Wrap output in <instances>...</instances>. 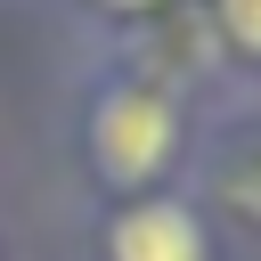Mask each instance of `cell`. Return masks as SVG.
<instances>
[{"label": "cell", "mask_w": 261, "mask_h": 261, "mask_svg": "<svg viewBox=\"0 0 261 261\" xmlns=\"http://www.w3.org/2000/svg\"><path fill=\"white\" fill-rule=\"evenodd\" d=\"M106 253H114V261H204V220H196L188 204L155 196V204H130V212H114V228H106Z\"/></svg>", "instance_id": "obj_2"}, {"label": "cell", "mask_w": 261, "mask_h": 261, "mask_svg": "<svg viewBox=\"0 0 261 261\" xmlns=\"http://www.w3.org/2000/svg\"><path fill=\"white\" fill-rule=\"evenodd\" d=\"M228 196H237V204H245V212L261 220V147H253V155H245V163L228 171Z\"/></svg>", "instance_id": "obj_4"}, {"label": "cell", "mask_w": 261, "mask_h": 261, "mask_svg": "<svg viewBox=\"0 0 261 261\" xmlns=\"http://www.w3.org/2000/svg\"><path fill=\"white\" fill-rule=\"evenodd\" d=\"M171 139H179L171 106H163L155 90H139V82L106 90L98 114H90V155H98V171H106L114 188H147V179L171 163Z\"/></svg>", "instance_id": "obj_1"}, {"label": "cell", "mask_w": 261, "mask_h": 261, "mask_svg": "<svg viewBox=\"0 0 261 261\" xmlns=\"http://www.w3.org/2000/svg\"><path fill=\"white\" fill-rule=\"evenodd\" d=\"M220 24H228V41H237V49H253V57H261V0H220Z\"/></svg>", "instance_id": "obj_3"}, {"label": "cell", "mask_w": 261, "mask_h": 261, "mask_svg": "<svg viewBox=\"0 0 261 261\" xmlns=\"http://www.w3.org/2000/svg\"><path fill=\"white\" fill-rule=\"evenodd\" d=\"M98 8H155V0H98Z\"/></svg>", "instance_id": "obj_5"}]
</instances>
